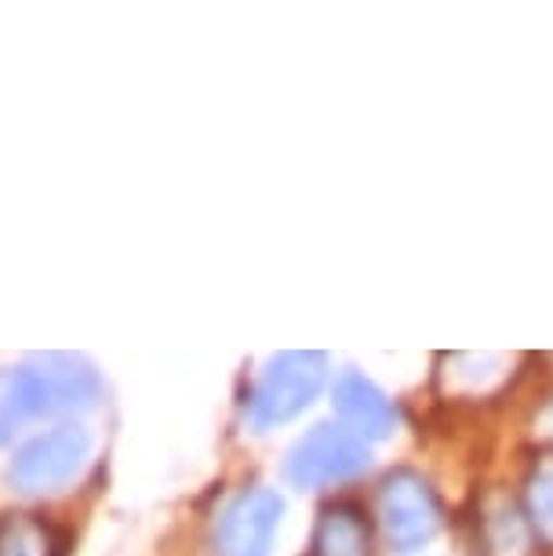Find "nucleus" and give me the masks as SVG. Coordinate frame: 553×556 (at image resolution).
Returning a JSON list of instances; mask_svg holds the SVG:
<instances>
[{
  "label": "nucleus",
  "instance_id": "1",
  "mask_svg": "<svg viewBox=\"0 0 553 556\" xmlns=\"http://www.w3.org/2000/svg\"><path fill=\"white\" fill-rule=\"evenodd\" d=\"M99 396V371L70 353H48L34 356L29 364L0 367V447L34 418L88 412Z\"/></svg>",
  "mask_w": 553,
  "mask_h": 556
},
{
  "label": "nucleus",
  "instance_id": "2",
  "mask_svg": "<svg viewBox=\"0 0 553 556\" xmlns=\"http://www.w3.org/2000/svg\"><path fill=\"white\" fill-rule=\"evenodd\" d=\"M328 361L325 353H277L263 371H259L255 386L248 390L244 401V418L255 429L280 426L288 418L317 401L321 386H325Z\"/></svg>",
  "mask_w": 553,
  "mask_h": 556
},
{
  "label": "nucleus",
  "instance_id": "3",
  "mask_svg": "<svg viewBox=\"0 0 553 556\" xmlns=\"http://www.w3.org/2000/svg\"><path fill=\"white\" fill-rule=\"evenodd\" d=\"M91 458V433L77 422H59L45 433L29 437L15 458L8 462V484L18 495H55L77 480Z\"/></svg>",
  "mask_w": 553,
  "mask_h": 556
},
{
  "label": "nucleus",
  "instance_id": "4",
  "mask_svg": "<svg viewBox=\"0 0 553 556\" xmlns=\"http://www.w3.org/2000/svg\"><path fill=\"white\" fill-rule=\"evenodd\" d=\"M379 520L393 549L412 553L441 531L444 509L437 491L412 469H398L379 488Z\"/></svg>",
  "mask_w": 553,
  "mask_h": 556
},
{
  "label": "nucleus",
  "instance_id": "5",
  "mask_svg": "<svg viewBox=\"0 0 553 556\" xmlns=\"http://www.w3.org/2000/svg\"><path fill=\"white\" fill-rule=\"evenodd\" d=\"M364 466H368V447L357 433H350L347 426H317L288 451L285 473L296 488L317 491L357 477Z\"/></svg>",
  "mask_w": 553,
  "mask_h": 556
},
{
  "label": "nucleus",
  "instance_id": "6",
  "mask_svg": "<svg viewBox=\"0 0 553 556\" xmlns=\"http://www.w3.org/2000/svg\"><path fill=\"white\" fill-rule=\"evenodd\" d=\"M285 502L269 488H244L223 506L215 520V556H269L277 545Z\"/></svg>",
  "mask_w": 553,
  "mask_h": 556
},
{
  "label": "nucleus",
  "instance_id": "7",
  "mask_svg": "<svg viewBox=\"0 0 553 556\" xmlns=\"http://www.w3.org/2000/svg\"><path fill=\"white\" fill-rule=\"evenodd\" d=\"M336 412L342 415V422H347L350 433H357L361 440H382L390 437L393 422H398V415H393L390 401L375 390V382L364 379L361 371H342L339 382H336Z\"/></svg>",
  "mask_w": 553,
  "mask_h": 556
},
{
  "label": "nucleus",
  "instance_id": "8",
  "mask_svg": "<svg viewBox=\"0 0 553 556\" xmlns=\"http://www.w3.org/2000/svg\"><path fill=\"white\" fill-rule=\"evenodd\" d=\"M310 556H372V531L364 509L339 502L317 517Z\"/></svg>",
  "mask_w": 553,
  "mask_h": 556
},
{
  "label": "nucleus",
  "instance_id": "9",
  "mask_svg": "<svg viewBox=\"0 0 553 556\" xmlns=\"http://www.w3.org/2000/svg\"><path fill=\"white\" fill-rule=\"evenodd\" d=\"M0 556H62V534L34 513H4Z\"/></svg>",
  "mask_w": 553,
  "mask_h": 556
},
{
  "label": "nucleus",
  "instance_id": "10",
  "mask_svg": "<svg viewBox=\"0 0 553 556\" xmlns=\"http://www.w3.org/2000/svg\"><path fill=\"white\" fill-rule=\"evenodd\" d=\"M525 513H528L531 531H536L546 545H553V462L539 466L536 473L528 477Z\"/></svg>",
  "mask_w": 553,
  "mask_h": 556
}]
</instances>
